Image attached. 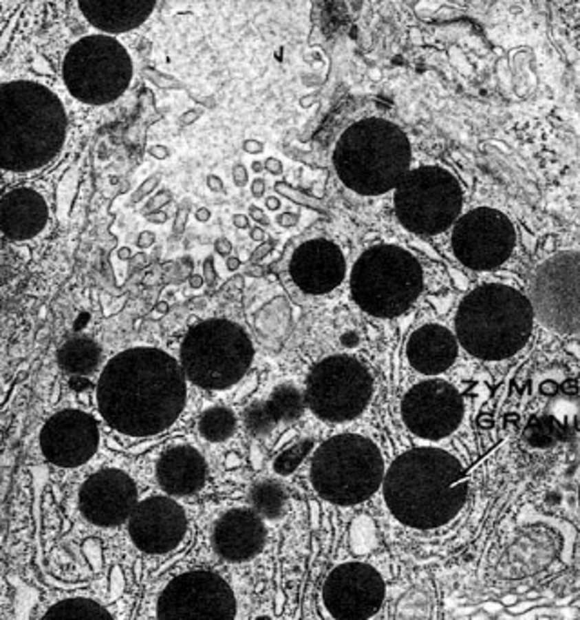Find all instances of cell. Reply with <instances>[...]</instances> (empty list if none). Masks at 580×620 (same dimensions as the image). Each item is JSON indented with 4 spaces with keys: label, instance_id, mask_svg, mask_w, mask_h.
Returning <instances> with one entry per match:
<instances>
[{
    "label": "cell",
    "instance_id": "obj_19",
    "mask_svg": "<svg viewBox=\"0 0 580 620\" xmlns=\"http://www.w3.org/2000/svg\"><path fill=\"white\" fill-rule=\"evenodd\" d=\"M131 541L138 550L162 555L173 551L187 533L185 510L173 497L153 495L140 501L127 521Z\"/></svg>",
    "mask_w": 580,
    "mask_h": 620
},
{
    "label": "cell",
    "instance_id": "obj_4",
    "mask_svg": "<svg viewBox=\"0 0 580 620\" xmlns=\"http://www.w3.org/2000/svg\"><path fill=\"white\" fill-rule=\"evenodd\" d=\"M332 164L337 178L352 193L383 196L396 191L412 165L407 133L387 118H363L339 136Z\"/></svg>",
    "mask_w": 580,
    "mask_h": 620
},
{
    "label": "cell",
    "instance_id": "obj_23",
    "mask_svg": "<svg viewBox=\"0 0 580 620\" xmlns=\"http://www.w3.org/2000/svg\"><path fill=\"white\" fill-rule=\"evenodd\" d=\"M459 341L447 327L428 323L410 334L407 341V359L410 367L422 376L447 372L455 363Z\"/></svg>",
    "mask_w": 580,
    "mask_h": 620
},
{
    "label": "cell",
    "instance_id": "obj_39",
    "mask_svg": "<svg viewBox=\"0 0 580 620\" xmlns=\"http://www.w3.org/2000/svg\"><path fill=\"white\" fill-rule=\"evenodd\" d=\"M248 214H250V216H253L256 222H259V224L268 225V218L265 216V213H263L261 209L256 207V205H250V209H248Z\"/></svg>",
    "mask_w": 580,
    "mask_h": 620
},
{
    "label": "cell",
    "instance_id": "obj_8",
    "mask_svg": "<svg viewBox=\"0 0 580 620\" xmlns=\"http://www.w3.org/2000/svg\"><path fill=\"white\" fill-rule=\"evenodd\" d=\"M178 361L187 381L198 388L227 390L253 367V339L230 319H205L185 334Z\"/></svg>",
    "mask_w": 580,
    "mask_h": 620
},
{
    "label": "cell",
    "instance_id": "obj_12",
    "mask_svg": "<svg viewBox=\"0 0 580 620\" xmlns=\"http://www.w3.org/2000/svg\"><path fill=\"white\" fill-rule=\"evenodd\" d=\"M535 319L557 334L580 332V253L564 250L535 268L530 283Z\"/></svg>",
    "mask_w": 580,
    "mask_h": 620
},
{
    "label": "cell",
    "instance_id": "obj_9",
    "mask_svg": "<svg viewBox=\"0 0 580 620\" xmlns=\"http://www.w3.org/2000/svg\"><path fill=\"white\" fill-rule=\"evenodd\" d=\"M134 62L116 36L85 35L71 45L62 62L67 93L87 105H107L129 89Z\"/></svg>",
    "mask_w": 580,
    "mask_h": 620
},
{
    "label": "cell",
    "instance_id": "obj_13",
    "mask_svg": "<svg viewBox=\"0 0 580 620\" xmlns=\"http://www.w3.org/2000/svg\"><path fill=\"white\" fill-rule=\"evenodd\" d=\"M517 244L515 225L504 213L477 207L457 220L451 233L455 258L471 270H493L510 259Z\"/></svg>",
    "mask_w": 580,
    "mask_h": 620
},
{
    "label": "cell",
    "instance_id": "obj_18",
    "mask_svg": "<svg viewBox=\"0 0 580 620\" xmlns=\"http://www.w3.org/2000/svg\"><path fill=\"white\" fill-rule=\"evenodd\" d=\"M78 506L82 515L94 526H120L129 521L138 506V490L124 471H96L80 488Z\"/></svg>",
    "mask_w": 580,
    "mask_h": 620
},
{
    "label": "cell",
    "instance_id": "obj_14",
    "mask_svg": "<svg viewBox=\"0 0 580 620\" xmlns=\"http://www.w3.org/2000/svg\"><path fill=\"white\" fill-rule=\"evenodd\" d=\"M236 599L224 577L194 570L174 577L158 601V620H234Z\"/></svg>",
    "mask_w": 580,
    "mask_h": 620
},
{
    "label": "cell",
    "instance_id": "obj_29",
    "mask_svg": "<svg viewBox=\"0 0 580 620\" xmlns=\"http://www.w3.org/2000/svg\"><path fill=\"white\" fill-rule=\"evenodd\" d=\"M267 405L279 425V423H292L299 419L307 403H305V394L299 392L290 383H283L274 388L267 399Z\"/></svg>",
    "mask_w": 580,
    "mask_h": 620
},
{
    "label": "cell",
    "instance_id": "obj_54",
    "mask_svg": "<svg viewBox=\"0 0 580 620\" xmlns=\"http://www.w3.org/2000/svg\"><path fill=\"white\" fill-rule=\"evenodd\" d=\"M184 224H185V216H184V211H182L178 216V222H176V225H174V231H176L178 234L182 233V231H184Z\"/></svg>",
    "mask_w": 580,
    "mask_h": 620
},
{
    "label": "cell",
    "instance_id": "obj_6",
    "mask_svg": "<svg viewBox=\"0 0 580 620\" xmlns=\"http://www.w3.org/2000/svg\"><path fill=\"white\" fill-rule=\"evenodd\" d=\"M422 267L401 245L379 244L363 250L350 270V294L368 316L397 318L421 296Z\"/></svg>",
    "mask_w": 580,
    "mask_h": 620
},
{
    "label": "cell",
    "instance_id": "obj_56",
    "mask_svg": "<svg viewBox=\"0 0 580 620\" xmlns=\"http://www.w3.org/2000/svg\"><path fill=\"white\" fill-rule=\"evenodd\" d=\"M261 169H265V164H261V162H254L253 164L254 173H261Z\"/></svg>",
    "mask_w": 580,
    "mask_h": 620
},
{
    "label": "cell",
    "instance_id": "obj_32",
    "mask_svg": "<svg viewBox=\"0 0 580 620\" xmlns=\"http://www.w3.org/2000/svg\"><path fill=\"white\" fill-rule=\"evenodd\" d=\"M314 441L312 439H303L298 441L292 447L285 448V450L276 457L274 461V471L279 473V475H290L292 471H296V468L305 461V457L312 451Z\"/></svg>",
    "mask_w": 580,
    "mask_h": 620
},
{
    "label": "cell",
    "instance_id": "obj_46",
    "mask_svg": "<svg viewBox=\"0 0 580 620\" xmlns=\"http://www.w3.org/2000/svg\"><path fill=\"white\" fill-rule=\"evenodd\" d=\"M149 154H153L154 158H167L169 156V149L167 147H158V145H156V147H151L149 149Z\"/></svg>",
    "mask_w": 580,
    "mask_h": 620
},
{
    "label": "cell",
    "instance_id": "obj_40",
    "mask_svg": "<svg viewBox=\"0 0 580 620\" xmlns=\"http://www.w3.org/2000/svg\"><path fill=\"white\" fill-rule=\"evenodd\" d=\"M207 187L211 189V191H219V193H222V191H224V182H222V178H218L216 174H208Z\"/></svg>",
    "mask_w": 580,
    "mask_h": 620
},
{
    "label": "cell",
    "instance_id": "obj_24",
    "mask_svg": "<svg viewBox=\"0 0 580 620\" xmlns=\"http://www.w3.org/2000/svg\"><path fill=\"white\" fill-rule=\"evenodd\" d=\"M76 6L98 33L114 36L138 30L158 4L149 0H84Z\"/></svg>",
    "mask_w": 580,
    "mask_h": 620
},
{
    "label": "cell",
    "instance_id": "obj_42",
    "mask_svg": "<svg viewBox=\"0 0 580 620\" xmlns=\"http://www.w3.org/2000/svg\"><path fill=\"white\" fill-rule=\"evenodd\" d=\"M154 244V234L153 233H142L138 238V247L140 248H145V247H151Z\"/></svg>",
    "mask_w": 580,
    "mask_h": 620
},
{
    "label": "cell",
    "instance_id": "obj_26",
    "mask_svg": "<svg viewBox=\"0 0 580 620\" xmlns=\"http://www.w3.org/2000/svg\"><path fill=\"white\" fill-rule=\"evenodd\" d=\"M60 368L76 377H85L96 372L102 361V348L87 336H75L58 348L56 354Z\"/></svg>",
    "mask_w": 580,
    "mask_h": 620
},
{
    "label": "cell",
    "instance_id": "obj_52",
    "mask_svg": "<svg viewBox=\"0 0 580 620\" xmlns=\"http://www.w3.org/2000/svg\"><path fill=\"white\" fill-rule=\"evenodd\" d=\"M279 207H281V202H279L278 198H274V196L267 198V209H270V211H278Z\"/></svg>",
    "mask_w": 580,
    "mask_h": 620
},
{
    "label": "cell",
    "instance_id": "obj_49",
    "mask_svg": "<svg viewBox=\"0 0 580 620\" xmlns=\"http://www.w3.org/2000/svg\"><path fill=\"white\" fill-rule=\"evenodd\" d=\"M541 390H542V394H548V396H553V394L557 392V385H555V383L548 381V383H544V385H542Z\"/></svg>",
    "mask_w": 580,
    "mask_h": 620
},
{
    "label": "cell",
    "instance_id": "obj_45",
    "mask_svg": "<svg viewBox=\"0 0 580 620\" xmlns=\"http://www.w3.org/2000/svg\"><path fill=\"white\" fill-rule=\"evenodd\" d=\"M341 343L345 345V347H356L357 343H359V338H357L356 332H348L343 336Z\"/></svg>",
    "mask_w": 580,
    "mask_h": 620
},
{
    "label": "cell",
    "instance_id": "obj_44",
    "mask_svg": "<svg viewBox=\"0 0 580 620\" xmlns=\"http://www.w3.org/2000/svg\"><path fill=\"white\" fill-rule=\"evenodd\" d=\"M233 224L236 228H248V218L245 214H234Z\"/></svg>",
    "mask_w": 580,
    "mask_h": 620
},
{
    "label": "cell",
    "instance_id": "obj_37",
    "mask_svg": "<svg viewBox=\"0 0 580 620\" xmlns=\"http://www.w3.org/2000/svg\"><path fill=\"white\" fill-rule=\"evenodd\" d=\"M244 151L248 154H259L263 151V144L258 140H245Z\"/></svg>",
    "mask_w": 580,
    "mask_h": 620
},
{
    "label": "cell",
    "instance_id": "obj_57",
    "mask_svg": "<svg viewBox=\"0 0 580 620\" xmlns=\"http://www.w3.org/2000/svg\"><path fill=\"white\" fill-rule=\"evenodd\" d=\"M118 256L120 258H127V256H131V250L129 248H122V250L118 253Z\"/></svg>",
    "mask_w": 580,
    "mask_h": 620
},
{
    "label": "cell",
    "instance_id": "obj_55",
    "mask_svg": "<svg viewBox=\"0 0 580 620\" xmlns=\"http://www.w3.org/2000/svg\"><path fill=\"white\" fill-rule=\"evenodd\" d=\"M562 388H564L566 394H575L577 392V385L573 381H568Z\"/></svg>",
    "mask_w": 580,
    "mask_h": 620
},
{
    "label": "cell",
    "instance_id": "obj_47",
    "mask_svg": "<svg viewBox=\"0 0 580 620\" xmlns=\"http://www.w3.org/2000/svg\"><path fill=\"white\" fill-rule=\"evenodd\" d=\"M196 220L198 222H208L211 220V211L208 209H198L196 211Z\"/></svg>",
    "mask_w": 580,
    "mask_h": 620
},
{
    "label": "cell",
    "instance_id": "obj_38",
    "mask_svg": "<svg viewBox=\"0 0 580 620\" xmlns=\"http://www.w3.org/2000/svg\"><path fill=\"white\" fill-rule=\"evenodd\" d=\"M265 169L270 174H281L283 173V164L278 158H267L265 160Z\"/></svg>",
    "mask_w": 580,
    "mask_h": 620
},
{
    "label": "cell",
    "instance_id": "obj_22",
    "mask_svg": "<svg viewBox=\"0 0 580 620\" xmlns=\"http://www.w3.org/2000/svg\"><path fill=\"white\" fill-rule=\"evenodd\" d=\"M265 524L254 510L234 508L219 517L214 524L213 544L218 555L228 562L253 559L265 544Z\"/></svg>",
    "mask_w": 580,
    "mask_h": 620
},
{
    "label": "cell",
    "instance_id": "obj_25",
    "mask_svg": "<svg viewBox=\"0 0 580 620\" xmlns=\"http://www.w3.org/2000/svg\"><path fill=\"white\" fill-rule=\"evenodd\" d=\"M156 479L162 490L171 497L193 495L205 484L207 462L196 448L178 445L160 457Z\"/></svg>",
    "mask_w": 580,
    "mask_h": 620
},
{
    "label": "cell",
    "instance_id": "obj_10",
    "mask_svg": "<svg viewBox=\"0 0 580 620\" xmlns=\"http://www.w3.org/2000/svg\"><path fill=\"white\" fill-rule=\"evenodd\" d=\"M394 209L402 227L419 236H436L457 224L462 211L459 180L437 165L412 169L394 191Z\"/></svg>",
    "mask_w": 580,
    "mask_h": 620
},
{
    "label": "cell",
    "instance_id": "obj_50",
    "mask_svg": "<svg viewBox=\"0 0 580 620\" xmlns=\"http://www.w3.org/2000/svg\"><path fill=\"white\" fill-rule=\"evenodd\" d=\"M239 265H241V261H239V259L236 258V256H228V258H227V268H228V270H236V268H239Z\"/></svg>",
    "mask_w": 580,
    "mask_h": 620
},
{
    "label": "cell",
    "instance_id": "obj_53",
    "mask_svg": "<svg viewBox=\"0 0 580 620\" xmlns=\"http://www.w3.org/2000/svg\"><path fill=\"white\" fill-rule=\"evenodd\" d=\"M154 216H156V218H151V216H147V220H149V222H154V224H165V222H167V214L165 213L154 214Z\"/></svg>",
    "mask_w": 580,
    "mask_h": 620
},
{
    "label": "cell",
    "instance_id": "obj_20",
    "mask_svg": "<svg viewBox=\"0 0 580 620\" xmlns=\"http://www.w3.org/2000/svg\"><path fill=\"white\" fill-rule=\"evenodd\" d=\"M288 272L301 292L323 296L332 292L347 278V259L332 239L314 238L294 250Z\"/></svg>",
    "mask_w": 580,
    "mask_h": 620
},
{
    "label": "cell",
    "instance_id": "obj_33",
    "mask_svg": "<svg viewBox=\"0 0 580 620\" xmlns=\"http://www.w3.org/2000/svg\"><path fill=\"white\" fill-rule=\"evenodd\" d=\"M557 423L551 417H541L533 419L530 427L526 430V439L533 447H548L557 441Z\"/></svg>",
    "mask_w": 580,
    "mask_h": 620
},
{
    "label": "cell",
    "instance_id": "obj_17",
    "mask_svg": "<svg viewBox=\"0 0 580 620\" xmlns=\"http://www.w3.org/2000/svg\"><path fill=\"white\" fill-rule=\"evenodd\" d=\"M98 423L84 410L67 408L51 416L40 432V450L50 462L62 468L82 467L96 453Z\"/></svg>",
    "mask_w": 580,
    "mask_h": 620
},
{
    "label": "cell",
    "instance_id": "obj_31",
    "mask_svg": "<svg viewBox=\"0 0 580 620\" xmlns=\"http://www.w3.org/2000/svg\"><path fill=\"white\" fill-rule=\"evenodd\" d=\"M244 421L248 434L254 437L268 436L274 428L278 427V421H276V417L270 412L267 401L253 403V405L245 410Z\"/></svg>",
    "mask_w": 580,
    "mask_h": 620
},
{
    "label": "cell",
    "instance_id": "obj_43",
    "mask_svg": "<svg viewBox=\"0 0 580 620\" xmlns=\"http://www.w3.org/2000/svg\"><path fill=\"white\" fill-rule=\"evenodd\" d=\"M270 250H272V242H270V244H265V245H263V247L256 248V250H254V254H253V259H254V261H258V259L265 258V256H267V254L270 253Z\"/></svg>",
    "mask_w": 580,
    "mask_h": 620
},
{
    "label": "cell",
    "instance_id": "obj_3",
    "mask_svg": "<svg viewBox=\"0 0 580 620\" xmlns=\"http://www.w3.org/2000/svg\"><path fill=\"white\" fill-rule=\"evenodd\" d=\"M67 111L58 93L35 80L0 87V167L30 174L53 164L67 140Z\"/></svg>",
    "mask_w": 580,
    "mask_h": 620
},
{
    "label": "cell",
    "instance_id": "obj_5",
    "mask_svg": "<svg viewBox=\"0 0 580 620\" xmlns=\"http://www.w3.org/2000/svg\"><path fill=\"white\" fill-rule=\"evenodd\" d=\"M535 312L521 290L486 283L473 288L455 314V338L470 356L501 361L526 347L533 332Z\"/></svg>",
    "mask_w": 580,
    "mask_h": 620
},
{
    "label": "cell",
    "instance_id": "obj_34",
    "mask_svg": "<svg viewBox=\"0 0 580 620\" xmlns=\"http://www.w3.org/2000/svg\"><path fill=\"white\" fill-rule=\"evenodd\" d=\"M233 180L236 187H245L248 182V173H247V167L241 164H236L233 167Z\"/></svg>",
    "mask_w": 580,
    "mask_h": 620
},
{
    "label": "cell",
    "instance_id": "obj_7",
    "mask_svg": "<svg viewBox=\"0 0 580 620\" xmlns=\"http://www.w3.org/2000/svg\"><path fill=\"white\" fill-rule=\"evenodd\" d=\"M310 481L319 497L334 504L365 502L385 481L381 450L359 434H339L314 451Z\"/></svg>",
    "mask_w": 580,
    "mask_h": 620
},
{
    "label": "cell",
    "instance_id": "obj_15",
    "mask_svg": "<svg viewBox=\"0 0 580 620\" xmlns=\"http://www.w3.org/2000/svg\"><path fill=\"white\" fill-rule=\"evenodd\" d=\"M401 416L413 436L427 441H441L459 428L464 405L453 385L444 379H425L405 394Z\"/></svg>",
    "mask_w": 580,
    "mask_h": 620
},
{
    "label": "cell",
    "instance_id": "obj_11",
    "mask_svg": "<svg viewBox=\"0 0 580 620\" xmlns=\"http://www.w3.org/2000/svg\"><path fill=\"white\" fill-rule=\"evenodd\" d=\"M374 394L372 374L357 357L328 356L310 370L305 403L323 421L347 423L367 410Z\"/></svg>",
    "mask_w": 580,
    "mask_h": 620
},
{
    "label": "cell",
    "instance_id": "obj_35",
    "mask_svg": "<svg viewBox=\"0 0 580 620\" xmlns=\"http://www.w3.org/2000/svg\"><path fill=\"white\" fill-rule=\"evenodd\" d=\"M214 248H216V253H218L219 256H228L230 250H233V244H230L227 238H218L214 242Z\"/></svg>",
    "mask_w": 580,
    "mask_h": 620
},
{
    "label": "cell",
    "instance_id": "obj_27",
    "mask_svg": "<svg viewBox=\"0 0 580 620\" xmlns=\"http://www.w3.org/2000/svg\"><path fill=\"white\" fill-rule=\"evenodd\" d=\"M42 620H113L111 613L89 599H65L51 606Z\"/></svg>",
    "mask_w": 580,
    "mask_h": 620
},
{
    "label": "cell",
    "instance_id": "obj_48",
    "mask_svg": "<svg viewBox=\"0 0 580 620\" xmlns=\"http://www.w3.org/2000/svg\"><path fill=\"white\" fill-rule=\"evenodd\" d=\"M250 238H253L254 242H263V239H265V231L259 227L253 228V231H250Z\"/></svg>",
    "mask_w": 580,
    "mask_h": 620
},
{
    "label": "cell",
    "instance_id": "obj_36",
    "mask_svg": "<svg viewBox=\"0 0 580 620\" xmlns=\"http://www.w3.org/2000/svg\"><path fill=\"white\" fill-rule=\"evenodd\" d=\"M299 222V216L294 213H285L281 216H278V224L283 227H294V225Z\"/></svg>",
    "mask_w": 580,
    "mask_h": 620
},
{
    "label": "cell",
    "instance_id": "obj_51",
    "mask_svg": "<svg viewBox=\"0 0 580 620\" xmlns=\"http://www.w3.org/2000/svg\"><path fill=\"white\" fill-rule=\"evenodd\" d=\"M189 283H191V287H193V288H200V287H202V285H204V276H200V274H194L193 278L189 279Z\"/></svg>",
    "mask_w": 580,
    "mask_h": 620
},
{
    "label": "cell",
    "instance_id": "obj_16",
    "mask_svg": "<svg viewBox=\"0 0 580 620\" xmlns=\"http://www.w3.org/2000/svg\"><path fill=\"white\" fill-rule=\"evenodd\" d=\"M385 581L365 562H347L334 568L323 586V602L337 620H367L385 601Z\"/></svg>",
    "mask_w": 580,
    "mask_h": 620
},
{
    "label": "cell",
    "instance_id": "obj_2",
    "mask_svg": "<svg viewBox=\"0 0 580 620\" xmlns=\"http://www.w3.org/2000/svg\"><path fill=\"white\" fill-rule=\"evenodd\" d=\"M468 491V475L461 461L431 447L405 451L383 481L388 510L405 526L416 530L448 524L462 510Z\"/></svg>",
    "mask_w": 580,
    "mask_h": 620
},
{
    "label": "cell",
    "instance_id": "obj_58",
    "mask_svg": "<svg viewBox=\"0 0 580 620\" xmlns=\"http://www.w3.org/2000/svg\"><path fill=\"white\" fill-rule=\"evenodd\" d=\"M579 504H580V487H579Z\"/></svg>",
    "mask_w": 580,
    "mask_h": 620
},
{
    "label": "cell",
    "instance_id": "obj_30",
    "mask_svg": "<svg viewBox=\"0 0 580 620\" xmlns=\"http://www.w3.org/2000/svg\"><path fill=\"white\" fill-rule=\"evenodd\" d=\"M238 428V419L227 407H213L202 414L198 421V430L204 439L211 442H224L233 437Z\"/></svg>",
    "mask_w": 580,
    "mask_h": 620
},
{
    "label": "cell",
    "instance_id": "obj_21",
    "mask_svg": "<svg viewBox=\"0 0 580 620\" xmlns=\"http://www.w3.org/2000/svg\"><path fill=\"white\" fill-rule=\"evenodd\" d=\"M50 205L33 187L8 189L0 200V227L10 242H30L44 233L50 224Z\"/></svg>",
    "mask_w": 580,
    "mask_h": 620
},
{
    "label": "cell",
    "instance_id": "obj_28",
    "mask_svg": "<svg viewBox=\"0 0 580 620\" xmlns=\"http://www.w3.org/2000/svg\"><path fill=\"white\" fill-rule=\"evenodd\" d=\"M250 502H253L254 511L258 513L261 519H279L285 511L287 504V491L285 488L276 481H261L250 491Z\"/></svg>",
    "mask_w": 580,
    "mask_h": 620
},
{
    "label": "cell",
    "instance_id": "obj_1",
    "mask_svg": "<svg viewBox=\"0 0 580 620\" xmlns=\"http://www.w3.org/2000/svg\"><path fill=\"white\" fill-rule=\"evenodd\" d=\"M187 377L162 348L133 347L113 356L96 383V405L116 432L149 437L165 432L184 412Z\"/></svg>",
    "mask_w": 580,
    "mask_h": 620
},
{
    "label": "cell",
    "instance_id": "obj_41",
    "mask_svg": "<svg viewBox=\"0 0 580 620\" xmlns=\"http://www.w3.org/2000/svg\"><path fill=\"white\" fill-rule=\"evenodd\" d=\"M263 194H265V180L256 178L253 182V196L254 198H261Z\"/></svg>",
    "mask_w": 580,
    "mask_h": 620
}]
</instances>
